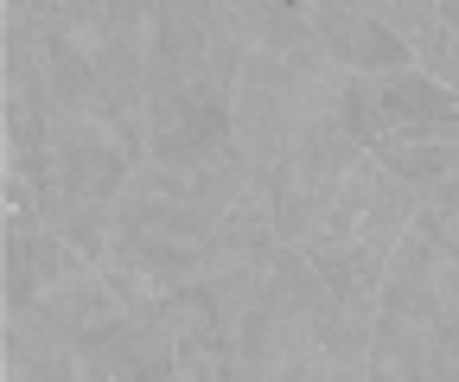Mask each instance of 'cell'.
<instances>
[{"label": "cell", "instance_id": "obj_1", "mask_svg": "<svg viewBox=\"0 0 459 382\" xmlns=\"http://www.w3.org/2000/svg\"><path fill=\"white\" fill-rule=\"evenodd\" d=\"M307 26L338 51L351 77H383V71H415V51L402 45L370 7H344V0H307Z\"/></svg>", "mask_w": 459, "mask_h": 382}, {"label": "cell", "instance_id": "obj_3", "mask_svg": "<svg viewBox=\"0 0 459 382\" xmlns=\"http://www.w3.org/2000/svg\"><path fill=\"white\" fill-rule=\"evenodd\" d=\"M370 153L383 159L395 179H409V185H421V191H434L440 179L459 173V140H377Z\"/></svg>", "mask_w": 459, "mask_h": 382}, {"label": "cell", "instance_id": "obj_2", "mask_svg": "<svg viewBox=\"0 0 459 382\" xmlns=\"http://www.w3.org/2000/svg\"><path fill=\"white\" fill-rule=\"evenodd\" d=\"M160 332L179 344V351H198V344H230L223 332V312L211 300V287H186V293H172L160 306Z\"/></svg>", "mask_w": 459, "mask_h": 382}]
</instances>
